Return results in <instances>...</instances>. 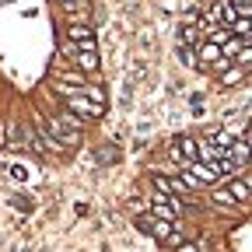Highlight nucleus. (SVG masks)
I'll return each mask as SVG.
<instances>
[{
    "label": "nucleus",
    "mask_w": 252,
    "mask_h": 252,
    "mask_svg": "<svg viewBox=\"0 0 252 252\" xmlns=\"http://www.w3.org/2000/svg\"><path fill=\"white\" fill-rule=\"evenodd\" d=\"M172 154L179 158V161H186V165H196V161H200V144H196L193 137H186V140H175Z\"/></svg>",
    "instance_id": "5"
},
{
    "label": "nucleus",
    "mask_w": 252,
    "mask_h": 252,
    "mask_svg": "<svg viewBox=\"0 0 252 252\" xmlns=\"http://www.w3.org/2000/svg\"><path fill=\"white\" fill-rule=\"evenodd\" d=\"M231 4H252V0H231Z\"/></svg>",
    "instance_id": "20"
},
{
    "label": "nucleus",
    "mask_w": 252,
    "mask_h": 252,
    "mask_svg": "<svg viewBox=\"0 0 252 252\" xmlns=\"http://www.w3.org/2000/svg\"><path fill=\"white\" fill-rule=\"evenodd\" d=\"M42 126L49 130V137H53L60 147H77V144H81V119L70 116V109H63V112L49 116Z\"/></svg>",
    "instance_id": "1"
},
{
    "label": "nucleus",
    "mask_w": 252,
    "mask_h": 252,
    "mask_svg": "<svg viewBox=\"0 0 252 252\" xmlns=\"http://www.w3.org/2000/svg\"><path fill=\"white\" fill-rule=\"evenodd\" d=\"M245 140H249V147H252V133H249V137H245Z\"/></svg>",
    "instance_id": "21"
},
{
    "label": "nucleus",
    "mask_w": 252,
    "mask_h": 252,
    "mask_svg": "<svg viewBox=\"0 0 252 252\" xmlns=\"http://www.w3.org/2000/svg\"><path fill=\"white\" fill-rule=\"evenodd\" d=\"M214 200H217L220 207H231V203H235V196L228 193V186H224V189H214Z\"/></svg>",
    "instance_id": "14"
},
{
    "label": "nucleus",
    "mask_w": 252,
    "mask_h": 252,
    "mask_svg": "<svg viewBox=\"0 0 252 252\" xmlns=\"http://www.w3.org/2000/svg\"><path fill=\"white\" fill-rule=\"evenodd\" d=\"M193 42H196V32L182 25V35H179V46H189V49H193Z\"/></svg>",
    "instance_id": "15"
},
{
    "label": "nucleus",
    "mask_w": 252,
    "mask_h": 252,
    "mask_svg": "<svg viewBox=\"0 0 252 252\" xmlns=\"http://www.w3.org/2000/svg\"><path fill=\"white\" fill-rule=\"evenodd\" d=\"M88 4H91V0H60V7L70 11V14H74V11H88Z\"/></svg>",
    "instance_id": "12"
},
{
    "label": "nucleus",
    "mask_w": 252,
    "mask_h": 252,
    "mask_svg": "<svg viewBox=\"0 0 252 252\" xmlns=\"http://www.w3.org/2000/svg\"><path fill=\"white\" fill-rule=\"evenodd\" d=\"M151 210H154V217H161V220H175L179 217V203L172 196H165V193H158L151 200Z\"/></svg>",
    "instance_id": "6"
},
{
    "label": "nucleus",
    "mask_w": 252,
    "mask_h": 252,
    "mask_svg": "<svg viewBox=\"0 0 252 252\" xmlns=\"http://www.w3.org/2000/svg\"><path fill=\"white\" fill-rule=\"evenodd\" d=\"M249 35H252V32H249Z\"/></svg>",
    "instance_id": "22"
},
{
    "label": "nucleus",
    "mask_w": 252,
    "mask_h": 252,
    "mask_svg": "<svg viewBox=\"0 0 252 252\" xmlns=\"http://www.w3.org/2000/svg\"><path fill=\"white\" fill-rule=\"evenodd\" d=\"M7 172H11V179H18V182H21V179H28V168H25V165H11Z\"/></svg>",
    "instance_id": "16"
},
{
    "label": "nucleus",
    "mask_w": 252,
    "mask_h": 252,
    "mask_svg": "<svg viewBox=\"0 0 252 252\" xmlns=\"http://www.w3.org/2000/svg\"><path fill=\"white\" fill-rule=\"evenodd\" d=\"M28 137H32V130H28V126H21L18 119H7L4 126H0V147L28 151Z\"/></svg>",
    "instance_id": "2"
},
{
    "label": "nucleus",
    "mask_w": 252,
    "mask_h": 252,
    "mask_svg": "<svg viewBox=\"0 0 252 252\" xmlns=\"http://www.w3.org/2000/svg\"><path fill=\"white\" fill-rule=\"evenodd\" d=\"M200 60H207V63H214V67H224V49H220L217 42H207L203 49H200Z\"/></svg>",
    "instance_id": "9"
},
{
    "label": "nucleus",
    "mask_w": 252,
    "mask_h": 252,
    "mask_svg": "<svg viewBox=\"0 0 252 252\" xmlns=\"http://www.w3.org/2000/svg\"><path fill=\"white\" fill-rule=\"evenodd\" d=\"M175 252H200V245H193V242H186V245H179Z\"/></svg>",
    "instance_id": "19"
},
{
    "label": "nucleus",
    "mask_w": 252,
    "mask_h": 252,
    "mask_svg": "<svg viewBox=\"0 0 252 252\" xmlns=\"http://www.w3.org/2000/svg\"><path fill=\"white\" fill-rule=\"evenodd\" d=\"M207 18H210V21H224L228 28H231V25L238 21V18H235V11H231L228 4H210V11H207Z\"/></svg>",
    "instance_id": "8"
},
{
    "label": "nucleus",
    "mask_w": 252,
    "mask_h": 252,
    "mask_svg": "<svg viewBox=\"0 0 252 252\" xmlns=\"http://www.w3.org/2000/svg\"><path fill=\"white\" fill-rule=\"evenodd\" d=\"M179 60L186 63V67H196V60H200V56H196L193 49H189V46H179Z\"/></svg>",
    "instance_id": "13"
},
{
    "label": "nucleus",
    "mask_w": 252,
    "mask_h": 252,
    "mask_svg": "<svg viewBox=\"0 0 252 252\" xmlns=\"http://www.w3.org/2000/svg\"><path fill=\"white\" fill-rule=\"evenodd\" d=\"M228 193L235 196V203H242V200H249V193H252V186H249V182H242V179H235V182L228 186Z\"/></svg>",
    "instance_id": "11"
},
{
    "label": "nucleus",
    "mask_w": 252,
    "mask_h": 252,
    "mask_svg": "<svg viewBox=\"0 0 252 252\" xmlns=\"http://www.w3.org/2000/svg\"><path fill=\"white\" fill-rule=\"evenodd\" d=\"M140 228H147L158 242H168L172 238V231H175V224L172 220H161V217H151V220H140Z\"/></svg>",
    "instance_id": "7"
},
{
    "label": "nucleus",
    "mask_w": 252,
    "mask_h": 252,
    "mask_svg": "<svg viewBox=\"0 0 252 252\" xmlns=\"http://www.w3.org/2000/svg\"><path fill=\"white\" fill-rule=\"evenodd\" d=\"M74 63H77V70L94 74V70H98V53H77V56H74Z\"/></svg>",
    "instance_id": "10"
},
{
    "label": "nucleus",
    "mask_w": 252,
    "mask_h": 252,
    "mask_svg": "<svg viewBox=\"0 0 252 252\" xmlns=\"http://www.w3.org/2000/svg\"><path fill=\"white\" fill-rule=\"evenodd\" d=\"M154 182H158V189H161L165 196H172V193H189V189H196V186H200V182H196V175H182V179H168V175H158Z\"/></svg>",
    "instance_id": "3"
},
{
    "label": "nucleus",
    "mask_w": 252,
    "mask_h": 252,
    "mask_svg": "<svg viewBox=\"0 0 252 252\" xmlns=\"http://www.w3.org/2000/svg\"><path fill=\"white\" fill-rule=\"evenodd\" d=\"M224 53H228V56H238V53H242V42H235V39L224 42Z\"/></svg>",
    "instance_id": "18"
},
{
    "label": "nucleus",
    "mask_w": 252,
    "mask_h": 252,
    "mask_svg": "<svg viewBox=\"0 0 252 252\" xmlns=\"http://www.w3.org/2000/svg\"><path fill=\"white\" fill-rule=\"evenodd\" d=\"M224 84H235V81H242V70H224V77H220Z\"/></svg>",
    "instance_id": "17"
},
{
    "label": "nucleus",
    "mask_w": 252,
    "mask_h": 252,
    "mask_svg": "<svg viewBox=\"0 0 252 252\" xmlns=\"http://www.w3.org/2000/svg\"><path fill=\"white\" fill-rule=\"evenodd\" d=\"M63 105H67L70 112H81L84 119H94V116L102 112V102H91V98H84V94H67Z\"/></svg>",
    "instance_id": "4"
}]
</instances>
